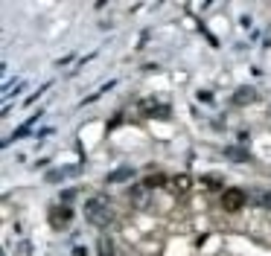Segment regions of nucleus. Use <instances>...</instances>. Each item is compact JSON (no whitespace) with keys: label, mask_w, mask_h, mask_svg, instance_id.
<instances>
[{"label":"nucleus","mask_w":271,"mask_h":256,"mask_svg":"<svg viewBox=\"0 0 271 256\" xmlns=\"http://www.w3.org/2000/svg\"><path fill=\"white\" fill-rule=\"evenodd\" d=\"M85 216L90 224H96V227H108V224L114 222V210L111 204L105 201V198H94V201H88L85 204Z\"/></svg>","instance_id":"f257e3e1"},{"label":"nucleus","mask_w":271,"mask_h":256,"mask_svg":"<svg viewBox=\"0 0 271 256\" xmlns=\"http://www.w3.org/2000/svg\"><path fill=\"white\" fill-rule=\"evenodd\" d=\"M222 210L224 213H239V210H245V192L236 187L224 189L222 192Z\"/></svg>","instance_id":"f03ea898"},{"label":"nucleus","mask_w":271,"mask_h":256,"mask_svg":"<svg viewBox=\"0 0 271 256\" xmlns=\"http://www.w3.org/2000/svg\"><path fill=\"white\" fill-rule=\"evenodd\" d=\"M70 219H73V210H70V207H52V213H50L52 227H68Z\"/></svg>","instance_id":"7ed1b4c3"},{"label":"nucleus","mask_w":271,"mask_h":256,"mask_svg":"<svg viewBox=\"0 0 271 256\" xmlns=\"http://www.w3.org/2000/svg\"><path fill=\"white\" fill-rule=\"evenodd\" d=\"M140 114H146V117H154V114H164V117H170V111H166L164 105H158L154 99H143V102H140Z\"/></svg>","instance_id":"20e7f679"},{"label":"nucleus","mask_w":271,"mask_h":256,"mask_svg":"<svg viewBox=\"0 0 271 256\" xmlns=\"http://www.w3.org/2000/svg\"><path fill=\"white\" fill-rule=\"evenodd\" d=\"M172 189H175L178 195H184L186 189H190V178H186V175H181V178H175V181H172Z\"/></svg>","instance_id":"39448f33"},{"label":"nucleus","mask_w":271,"mask_h":256,"mask_svg":"<svg viewBox=\"0 0 271 256\" xmlns=\"http://www.w3.org/2000/svg\"><path fill=\"white\" fill-rule=\"evenodd\" d=\"M236 102L239 105L254 102V90H251V87H239V90H236Z\"/></svg>","instance_id":"423d86ee"},{"label":"nucleus","mask_w":271,"mask_h":256,"mask_svg":"<svg viewBox=\"0 0 271 256\" xmlns=\"http://www.w3.org/2000/svg\"><path fill=\"white\" fill-rule=\"evenodd\" d=\"M166 184V178L164 175H149L146 181H143V187H149V189H154V187H164Z\"/></svg>","instance_id":"0eeeda50"},{"label":"nucleus","mask_w":271,"mask_h":256,"mask_svg":"<svg viewBox=\"0 0 271 256\" xmlns=\"http://www.w3.org/2000/svg\"><path fill=\"white\" fill-rule=\"evenodd\" d=\"M100 254L102 256H114V245L108 239H100Z\"/></svg>","instance_id":"6e6552de"},{"label":"nucleus","mask_w":271,"mask_h":256,"mask_svg":"<svg viewBox=\"0 0 271 256\" xmlns=\"http://www.w3.org/2000/svg\"><path fill=\"white\" fill-rule=\"evenodd\" d=\"M132 175V169H120V172H114V175H108V181H122V178H128Z\"/></svg>","instance_id":"1a4fd4ad"},{"label":"nucleus","mask_w":271,"mask_h":256,"mask_svg":"<svg viewBox=\"0 0 271 256\" xmlns=\"http://www.w3.org/2000/svg\"><path fill=\"white\" fill-rule=\"evenodd\" d=\"M262 201H266V204L271 207V195H262Z\"/></svg>","instance_id":"9d476101"}]
</instances>
